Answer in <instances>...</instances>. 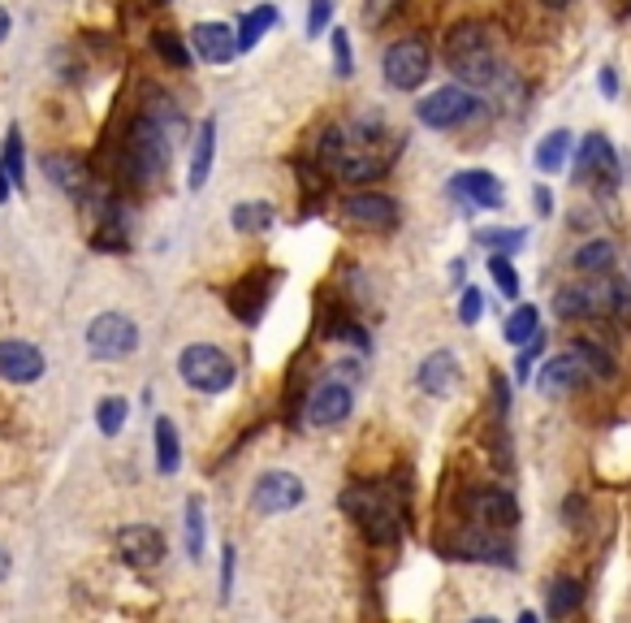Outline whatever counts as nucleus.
Here are the masks:
<instances>
[{
    "label": "nucleus",
    "instance_id": "obj_1",
    "mask_svg": "<svg viewBox=\"0 0 631 623\" xmlns=\"http://www.w3.org/2000/svg\"><path fill=\"white\" fill-rule=\"evenodd\" d=\"M446 65L450 74L463 83V87H493L498 74H502V61H498V35L489 22L468 18L459 22L450 35H446Z\"/></svg>",
    "mask_w": 631,
    "mask_h": 623
},
{
    "label": "nucleus",
    "instance_id": "obj_2",
    "mask_svg": "<svg viewBox=\"0 0 631 623\" xmlns=\"http://www.w3.org/2000/svg\"><path fill=\"white\" fill-rule=\"evenodd\" d=\"M169 160H173V144H169L164 122L152 117V113L135 117L130 130H126V148H121V165H126L130 182L135 187H157L169 173Z\"/></svg>",
    "mask_w": 631,
    "mask_h": 623
},
{
    "label": "nucleus",
    "instance_id": "obj_3",
    "mask_svg": "<svg viewBox=\"0 0 631 623\" xmlns=\"http://www.w3.org/2000/svg\"><path fill=\"white\" fill-rule=\"evenodd\" d=\"M554 312L563 320H588V316H631V282L623 277H584V282H571V286H558L554 291Z\"/></svg>",
    "mask_w": 631,
    "mask_h": 623
},
{
    "label": "nucleus",
    "instance_id": "obj_4",
    "mask_svg": "<svg viewBox=\"0 0 631 623\" xmlns=\"http://www.w3.org/2000/svg\"><path fill=\"white\" fill-rule=\"evenodd\" d=\"M178 377L200 394H225L238 381V363L212 342H191L178 356Z\"/></svg>",
    "mask_w": 631,
    "mask_h": 623
},
{
    "label": "nucleus",
    "instance_id": "obj_5",
    "mask_svg": "<svg viewBox=\"0 0 631 623\" xmlns=\"http://www.w3.org/2000/svg\"><path fill=\"white\" fill-rule=\"evenodd\" d=\"M475 113H480V101H475L472 87H463V83L437 87V92H428L416 104V117H420V126H428V130H454V126L472 122Z\"/></svg>",
    "mask_w": 631,
    "mask_h": 623
},
{
    "label": "nucleus",
    "instance_id": "obj_6",
    "mask_svg": "<svg viewBox=\"0 0 631 623\" xmlns=\"http://www.w3.org/2000/svg\"><path fill=\"white\" fill-rule=\"evenodd\" d=\"M381 74H385V87H394V92H416L428 83V74H432V52L424 40H398V44H389L385 56H381Z\"/></svg>",
    "mask_w": 631,
    "mask_h": 623
},
{
    "label": "nucleus",
    "instance_id": "obj_7",
    "mask_svg": "<svg viewBox=\"0 0 631 623\" xmlns=\"http://www.w3.org/2000/svg\"><path fill=\"white\" fill-rule=\"evenodd\" d=\"M303 498H308V485H303V476L290 472V467H268V472L256 476V485H252V511H256V516L295 511V507H303Z\"/></svg>",
    "mask_w": 631,
    "mask_h": 623
},
{
    "label": "nucleus",
    "instance_id": "obj_8",
    "mask_svg": "<svg viewBox=\"0 0 631 623\" xmlns=\"http://www.w3.org/2000/svg\"><path fill=\"white\" fill-rule=\"evenodd\" d=\"M342 511L368 532V541H394V537H398V516H394V507H389L385 494H376L372 485H351V489H342Z\"/></svg>",
    "mask_w": 631,
    "mask_h": 623
},
{
    "label": "nucleus",
    "instance_id": "obj_9",
    "mask_svg": "<svg viewBox=\"0 0 631 623\" xmlns=\"http://www.w3.org/2000/svg\"><path fill=\"white\" fill-rule=\"evenodd\" d=\"M87 351L96 360H126L139 351V325L126 312H100L87 325Z\"/></svg>",
    "mask_w": 631,
    "mask_h": 623
},
{
    "label": "nucleus",
    "instance_id": "obj_10",
    "mask_svg": "<svg viewBox=\"0 0 631 623\" xmlns=\"http://www.w3.org/2000/svg\"><path fill=\"white\" fill-rule=\"evenodd\" d=\"M588 381H597V377H592V368H588V360L579 356L576 347L563 351V356H554V360L536 372V390L549 394V399H567V394L584 390Z\"/></svg>",
    "mask_w": 631,
    "mask_h": 623
},
{
    "label": "nucleus",
    "instance_id": "obj_11",
    "mask_svg": "<svg viewBox=\"0 0 631 623\" xmlns=\"http://www.w3.org/2000/svg\"><path fill=\"white\" fill-rule=\"evenodd\" d=\"M468 516L480 524V528H498V532H506V528H515L520 524V503H515V494L506 489V485H480L468 494Z\"/></svg>",
    "mask_w": 631,
    "mask_h": 623
},
{
    "label": "nucleus",
    "instance_id": "obj_12",
    "mask_svg": "<svg viewBox=\"0 0 631 623\" xmlns=\"http://www.w3.org/2000/svg\"><path fill=\"white\" fill-rule=\"evenodd\" d=\"M117 555H121V563L139 571L160 568L164 563V532L152 528V524H126L117 532Z\"/></svg>",
    "mask_w": 631,
    "mask_h": 623
},
{
    "label": "nucleus",
    "instance_id": "obj_13",
    "mask_svg": "<svg viewBox=\"0 0 631 623\" xmlns=\"http://www.w3.org/2000/svg\"><path fill=\"white\" fill-rule=\"evenodd\" d=\"M355 412V394L346 381H320L308 399V424L312 429H338L346 415Z\"/></svg>",
    "mask_w": 631,
    "mask_h": 623
},
{
    "label": "nucleus",
    "instance_id": "obj_14",
    "mask_svg": "<svg viewBox=\"0 0 631 623\" xmlns=\"http://www.w3.org/2000/svg\"><path fill=\"white\" fill-rule=\"evenodd\" d=\"M44 351L35 347V342H26V338H0V377L4 381H13V386H31V381H40L44 377Z\"/></svg>",
    "mask_w": 631,
    "mask_h": 623
},
{
    "label": "nucleus",
    "instance_id": "obj_15",
    "mask_svg": "<svg viewBox=\"0 0 631 623\" xmlns=\"http://www.w3.org/2000/svg\"><path fill=\"white\" fill-rule=\"evenodd\" d=\"M342 212H346L351 225L372 230V234H385V230L398 225V200H389V196H381V191H360V196H351V200L342 204Z\"/></svg>",
    "mask_w": 631,
    "mask_h": 623
},
{
    "label": "nucleus",
    "instance_id": "obj_16",
    "mask_svg": "<svg viewBox=\"0 0 631 623\" xmlns=\"http://www.w3.org/2000/svg\"><path fill=\"white\" fill-rule=\"evenodd\" d=\"M450 196L472 208H502V200H506L502 182H498L489 169H459V173L450 178Z\"/></svg>",
    "mask_w": 631,
    "mask_h": 623
},
{
    "label": "nucleus",
    "instance_id": "obj_17",
    "mask_svg": "<svg viewBox=\"0 0 631 623\" xmlns=\"http://www.w3.org/2000/svg\"><path fill=\"white\" fill-rule=\"evenodd\" d=\"M459 381H463V368H459V360L450 351H432L416 368V386L424 394H432V399H450L459 390Z\"/></svg>",
    "mask_w": 631,
    "mask_h": 623
},
{
    "label": "nucleus",
    "instance_id": "obj_18",
    "mask_svg": "<svg viewBox=\"0 0 631 623\" xmlns=\"http://www.w3.org/2000/svg\"><path fill=\"white\" fill-rule=\"evenodd\" d=\"M191 44L208 65H225V61L238 56V35H234L229 22H195L191 27Z\"/></svg>",
    "mask_w": 631,
    "mask_h": 623
},
{
    "label": "nucleus",
    "instance_id": "obj_19",
    "mask_svg": "<svg viewBox=\"0 0 631 623\" xmlns=\"http://www.w3.org/2000/svg\"><path fill=\"white\" fill-rule=\"evenodd\" d=\"M459 559H468V563H502V568H511L515 563V555H511V546L498 537V528H480L475 524L472 532H463V541H459Z\"/></svg>",
    "mask_w": 631,
    "mask_h": 623
},
{
    "label": "nucleus",
    "instance_id": "obj_20",
    "mask_svg": "<svg viewBox=\"0 0 631 623\" xmlns=\"http://www.w3.org/2000/svg\"><path fill=\"white\" fill-rule=\"evenodd\" d=\"M579 178H597V173H606V178H614L619 173V152H614V144H610V135H588L584 144H579V160H576Z\"/></svg>",
    "mask_w": 631,
    "mask_h": 623
},
{
    "label": "nucleus",
    "instance_id": "obj_21",
    "mask_svg": "<svg viewBox=\"0 0 631 623\" xmlns=\"http://www.w3.org/2000/svg\"><path fill=\"white\" fill-rule=\"evenodd\" d=\"M212 156H216V117H204L195 130V148H191V191H204L212 173Z\"/></svg>",
    "mask_w": 631,
    "mask_h": 623
},
{
    "label": "nucleus",
    "instance_id": "obj_22",
    "mask_svg": "<svg viewBox=\"0 0 631 623\" xmlns=\"http://www.w3.org/2000/svg\"><path fill=\"white\" fill-rule=\"evenodd\" d=\"M614 260H619V247H614L610 239H588V243H579L576 247L571 268L584 273V277H601V273H610V268H614Z\"/></svg>",
    "mask_w": 631,
    "mask_h": 623
},
{
    "label": "nucleus",
    "instance_id": "obj_23",
    "mask_svg": "<svg viewBox=\"0 0 631 623\" xmlns=\"http://www.w3.org/2000/svg\"><path fill=\"white\" fill-rule=\"evenodd\" d=\"M44 173L53 178L61 191H69V196H83L87 191V165L78 160V156H61V152H49L44 156Z\"/></svg>",
    "mask_w": 631,
    "mask_h": 623
},
{
    "label": "nucleus",
    "instance_id": "obj_24",
    "mask_svg": "<svg viewBox=\"0 0 631 623\" xmlns=\"http://www.w3.org/2000/svg\"><path fill=\"white\" fill-rule=\"evenodd\" d=\"M545 611L554 615V620H567V615H576L579 606H584V589H579V580H571V576H558L549 589H545Z\"/></svg>",
    "mask_w": 631,
    "mask_h": 623
},
{
    "label": "nucleus",
    "instance_id": "obj_25",
    "mask_svg": "<svg viewBox=\"0 0 631 623\" xmlns=\"http://www.w3.org/2000/svg\"><path fill=\"white\" fill-rule=\"evenodd\" d=\"M571 144H576V135H571V130H549V135L541 139V148H536V169H541V173H558V169H567Z\"/></svg>",
    "mask_w": 631,
    "mask_h": 623
},
{
    "label": "nucleus",
    "instance_id": "obj_26",
    "mask_svg": "<svg viewBox=\"0 0 631 623\" xmlns=\"http://www.w3.org/2000/svg\"><path fill=\"white\" fill-rule=\"evenodd\" d=\"M229 221H234V230H238V234H264V230H272L277 212H272L268 200H243V204H234Z\"/></svg>",
    "mask_w": 631,
    "mask_h": 623
},
{
    "label": "nucleus",
    "instance_id": "obj_27",
    "mask_svg": "<svg viewBox=\"0 0 631 623\" xmlns=\"http://www.w3.org/2000/svg\"><path fill=\"white\" fill-rule=\"evenodd\" d=\"M272 27H277V9H272V4H256L252 13H243V22H238V31H234V35H238V52L256 49Z\"/></svg>",
    "mask_w": 631,
    "mask_h": 623
},
{
    "label": "nucleus",
    "instance_id": "obj_28",
    "mask_svg": "<svg viewBox=\"0 0 631 623\" xmlns=\"http://www.w3.org/2000/svg\"><path fill=\"white\" fill-rule=\"evenodd\" d=\"M536 334H541V308L536 304H520V308L506 316V325H502V338L511 347H524L527 338H536Z\"/></svg>",
    "mask_w": 631,
    "mask_h": 623
},
{
    "label": "nucleus",
    "instance_id": "obj_29",
    "mask_svg": "<svg viewBox=\"0 0 631 623\" xmlns=\"http://www.w3.org/2000/svg\"><path fill=\"white\" fill-rule=\"evenodd\" d=\"M182 537H186V555L200 563L204 559V537H208V519H204V498H186V519H182Z\"/></svg>",
    "mask_w": 631,
    "mask_h": 623
},
{
    "label": "nucleus",
    "instance_id": "obj_30",
    "mask_svg": "<svg viewBox=\"0 0 631 623\" xmlns=\"http://www.w3.org/2000/svg\"><path fill=\"white\" fill-rule=\"evenodd\" d=\"M182 464V442H178V429H173V420H157V467L164 476H173Z\"/></svg>",
    "mask_w": 631,
    "mask_h": 623
},
{
    "label": "nucleus",
    "instance_id": "obj_31",
    "mask_svg": "<svg viewBox=\"0 0 631 623\" xmlns=\"http://www.w3.org/2000/svg\"><path fill=\"white\" fill-rule=\"evenodd\" d=\"M527 239V230H520V225H489V230H475V243L480 247H489V252H520Z\"/></svg>",
    "mask_w": 631,
    "mask_h": 623
},
{
    "label": "nucleus",
    "instance_id": "obj_32",
    "mask_svg": "<svg viewBox=\"0 0 631 623\" xmlns=\"http://www.w3.org/2000/svg\"><path fill=\"white\" fill-rule=\"evenodd\" d=\"M126 415H130V403H126V399H117V394L96 403V424H100V433H105V437H117V433L126 429Z\"/></svg>",
    "mask_w": 631,
    "mask_h": 623
},
{
    "label": "nucleus",
    "instance_id": "obj_33",
    "mask_svg": "<svg viewBox=\"0 0 631 623\" xmlns=\"http://www.w3.org/2000/svg\"><path fill=\"white\" fill-rule=\"evenodd\" d=\"M152 49H157L160 61H169L173 70H191V49H186L173 31H157V35H152Z\"/></svg>",
    "mask_w": 631,
    "mask_h": 623
},
{
    "label": "nucleus",
    "instance_id": "obj_34",
    "mask_svg": "<svg viewBox=\"0 0 631 623\" xmlns=\"http://www.w3.org/2000/svg\"><path fill=\"white\" fill-rule=\"evenodd\" d=\"M96 247H126V225H121V212H117V204H105V212H100V230H96Z\"/></svg>",
    "mask_w": 631,
    "mask_h": 623
},
{
    "label": "nucleus",
    "instance_id": "obj_35",
    "mask_svg": "<svg viewBox=\"0 0 631 623\" xmlns=\"http://www.w3.org/2000/svg\"><path fill=\"white\" fill-rule=\"evenodd\" d=\"M489 277H493V286H498L506 299H515V295H520V273H515V264L502 256V252H493V256H489Z\"/></svg>",
    "mask_w": 631,
    "mask_h": 623
},
{
    "label": "nucleus",
    "instance_id": "obj_36",
    "mask_svg": "<svg viewBox=\"0 0 631 623\" xmlns=\"http://www.w3.org/2000/svg\"><path fill=\"white\" fill-rule=\"evenodd\" d=\"M4 173H9V182L13 187H22L26 182V165H22V135H18V126L9 130V139H4Z\"/></svg>",
    "mask_w": 631,
    "mask_h": 623
},
{
    "label": "nucleus",
    "instance_id": "obj_37",
    "mask_svg": "<svg viewBox=\"0 0 631 623\" xmlns=\"http://www.w3.org/2000/svg\"><path fill=\"white\" fill-rule=\"evenodd\" d=\"M329 44H333V65H338V78H351L355 74V56H351V35L342 27L329 31Z\"/></svg>",
    "mask_w": 631,
    "mask_h": 623
},
{
    "label": "nucleus",
    "instance_id": "obj_38",
    "mask_svg": "<svg viewBox=\"0 0 631 623\" xmlns=\"http://www.w3.org/2000/svg\"><path fill=\"white\" fill-rule=\"evenodd\" d=\"M329 22H333V0H312V9H308V40H320L329 31Z\"/></svg>",
    "mask_w": 631,
    "mask_h": 623
},
{
    "label": "nucleus",
    "instance_id": "obj_39",
    "mask_svg": "<svg viewBox=\"0 0 631 623\" xmlns=\"http://www.w3.org/2000/svg\"><path fill=\"white\" fill-rule=\"evenodd\" d=\"M398 9H403V0H364V22L368 27H385Z\"/></svg>",
    "mask_w": 631,
    "mask_h": 623
},
{
    "label": "nucleus",
    "instance_id": "obj_40",
    "mask_svg": "<svg viewBox=\"0 0 631 623\" xmlns=\"http://www.w3.org/2000/svg\"><path fill=\"white\" fill-rule=\"evenodd\" d=\"M480 312H484V295H480L475 286H463V295H459V320H463V325H475Z\"/></svg>",
    "mask_w": 631,
    "mask_h": 623
},
{
    "label": "nucleus",
    "instance_id": "obj_41",
    "mask_svg": "<svg viewBox=\"0 0 631 623\" xmlns=\"http://www.w3.org/2000/svg\"><path fill=\"white\" fill-rule=\"evenodd\" d=\"M489 381H493V403H498V415H506L511 412V381H506V372H493Z\"/></svg>",
    "mask_w": 631,
    "mask_h": 623
},
{
    "label": "nucleus",
    "instance_id": "obj_42",
    "mask_svg": "<svg viewBox=\"0 0 631 623\" xmlns=\"http://www.w3.org/2000/svg\"><path fill=\"white\" fill-rule=\"evenodd\" d=\"M234 593V546H225V559H221V602H229Z\"/></svg>",
    "mask_w": 631,
    "mask_h": 623
},
{
    "label": "nucleus",
    "instance_id": "obj_43",
    "mask_svg": "<svg viewBox=\"0 0 631 623\" xmlns=\"http://www.w3.org/2000/svg\"><path fill=\"white\" fill-rule=\"evenodd\" d=\"M536 356H541V334H536V338H527L524 351H520V363H515V368H520V377L532 372V360H536Z\"/></svg>",
    "mask_w": 631,
    "mask_h": 623
},
{
    "label": "nucleus",
    "instance_id": "obj_44",
    "mask_svg": "<svg viewBox=\"0 0 631 623\" xmlns=\"http://www.w3.org/2000/svg\"><path fill=\"white\" fill-rule=\"evenodd\" d=\"M597 87H601L606 96H619V78H614V70H610V65L597 74Z\"/></svg>",
    "mask_w": 631,
    "mask_h": 623
},
{
    "label": "nucleus",
    "instance_id": "obj_45",
    "mask_svg": "<svg viewBox=\"0 0 631 623\" xmlns=\"http://www.w3.org/2000/svg\"><path fill=\"white\" fill-rule=\"evenodd\" d=\"M536 212H541V217H554V191H549V187H536Z\"/></svg>",
    "mask_w": 631,
    "mask_h": 623
},
{
    "label": "nucleus",
    "instance_id": "obj_46",
    "mask_svg": "<svg viewBox=\"0 0 631 623\" xmlns=\"http://www.w3.org/2000/svg\"><path fill=\"white\" fill-rule=\"evenodd\" d=\"M9 31H13V18H9V9H4V4H0V44H4V40H9Z\"/></svg>",
    "mask_w": 631,
    "mask_h": 623
},
{
    "label": "nucleus",
    "instance_id": "obj_47",
    "mask_svg": "<svg viewBox=\"0 0 631 623\" xmlns=\"http://www.w3.org/2000/svg\"><path fill=\"white\" fill-rule=\"evenodd\" d=\"M9 187H13V182H9V173H4V165H0V204L9 200Z\"/></svg>",
    "mask_w": 631,
    "mask_h": 623
},
{
    "label": "nucleus",
    "instance_id": "obj_48",
    "mask_svg": "<svg viewBox=\"0 0 631 623\" xmlns=\"http://www.w3.org/2000/svg\"><path fill=\"white\" fill-rule=\"evenodd\" d=\"M541 4H545V9H567L571 0H541Z\"/></svg>",
    "mask_w": 631,
    "mask_h": 623
},
{
    "label": "nucleus",
    "instance_id": "obj_49",
    "mask_svg": "<svg viewBox=\"0 0 631 623\" xmlns=\"http://www.w3.org/2000/svg\"><path fill=\"white\" fill-rule=\"evenodd\" d=\"M4 576H9V555L0 550V580H4Z\"/></svg>",
    "mask_w": 631,
    "mask_h": 623
}]
</instances>
